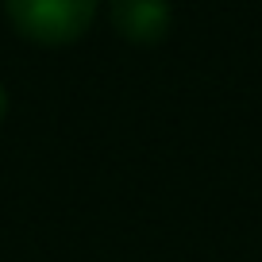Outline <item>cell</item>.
I'll use <instances>...</instances> for the list:
<instances>
[{"label": "cell", "instance_id": "cell-3", "mask_svg": "<svg viewBox=\"0 0 262 262\" xmlns=\"http://www.w3.org/2000/svg\"><path fill=\"white\" fill-rule=\"evenodd\" d=\"M8 116V93H4V85H0V120Z\"/></svg>", "mask_w": 262, "mask_h": 262}, {"label": "cell", "instance_id": "cell-1", "mask_svg": "<svg viewBox=\"0 0 262 262\" xmlns=\"http://www.w3.org/2000/svg\"><path fill=\"white\" fill-rule=\"evenodd\" d=\"M100 0H4V16L35 47H70L97 19Z\"/></svg>", "mask_w": 262, "mask_h": 262}, {"label": "cell", "instance_id": "cell-2", "mask_svg": "<svg viewBox=\"0 0 262 262\" xmlns=\"http://www.w3.org/2000/svg\"><path fill=\"white\" fill-rule=\"evenodd\" d=\"M108 19L131 47H158L173 27L170 0H108Z\"/></svg>", "mask_w": 262, "mask_h": 262}]
</instances>
